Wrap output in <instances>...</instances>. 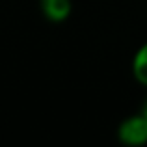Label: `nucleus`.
<instances>
[{
	"label": "nucleus",
	"mask_w": 147,
	"mask_h": 147,
	"mask_svg": "<svg viewBox=\"0 0 147 147\" xmlns=\"http://www.w3.org/2000/svg\"><path fill=\"white\" fill-rule=\"evenodd\" d=\"M142 114L145 115V119H147V102H145V106H144V110H142Z\"/></svg>",
	"instance_id": "nucleus-4"
},
{
	"label": "nucleus",
	"mask_w": 147,
	"mask_h": 147,
	"mask_svg": "<svg viewBox=\"0 0 147 147\" xmlns=\"http://www.w3.org/2000/svg\"><path fill=\"white\" fill-rule=\"evenodd\" d=\"M43 17L50 22H63L71 17L73 2L71 0H39Z\"/></svg>",
	"instance_id": "nucleus-2"
},
{
	"label": "nucleus",
	"mask_w": 147,
	"mask_h": 147,
	"mask_svg": "<svg viewBox=\"0 0 147 147\" xmlns=\"http://www.w3.org/2000/svg\"><path fill=\"white\" fill-rule=\"evenodd\" d=\"M130 67H132V76L136 78V82L147 88V41L134 52Z\"/></svg>",
	"instance_id": "nucleus-3"
},
{
	"label": "nucleus",
	"mask_w": 147,
	"mask_h": 147,
	"mask_svg": "<svg viewBox=\"0 0 147 147\" xmlns=\"http://www.w3.org/2000/svg\"><path fill=\"white\" fill-rule=\"evenodd\" d=\"M117 140L127 147H142L147 144V119L142 112L129 115L119 123Z\"/></svg>",
	"instance_id": "nucleus-1"
}]
</instances>
